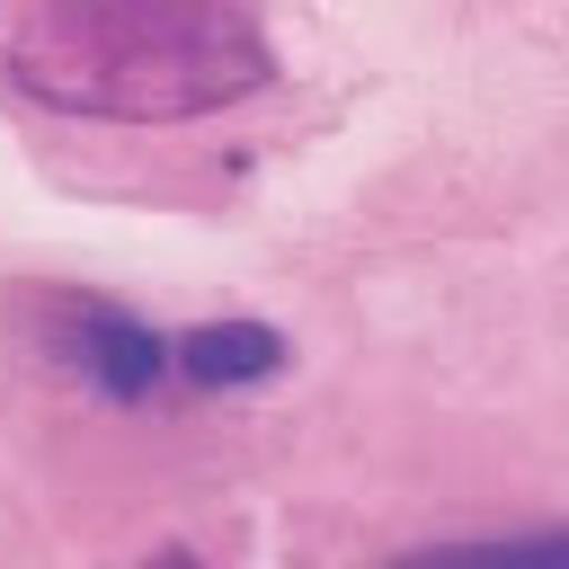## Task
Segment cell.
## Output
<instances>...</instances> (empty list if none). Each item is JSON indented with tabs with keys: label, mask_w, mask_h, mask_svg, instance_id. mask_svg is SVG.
I'll return each mask as SVG.
<instances>
[{
	"label": "cell",
	"mask_w": 569,
	"mask_h": 569,
	"mask_svg": "<svg viewBox=\"0 0 569 569\" xmlns=\"http://www.w3.org/2000/svg\"><path fill=\"white\" fill-rule=\"evenodd\" d=\"M293 347L267 329V320H222V329H187L178 347H169V365L187 373V382H267L276 365H284Z\"/></svg>",
	"instance_id": "cell-3"
},
{
	"label": "cell",
	"mask_w": 569,
	"mask_h": 569,
	"mask_svg": "<svg viewBox=\"0 0 569 569\" xmlns=\"http://www.w3.org/2000/svg\"><path fill=\"white\" fill-rule=\"evenodd\" d=\"M0 71L80 116H196L267 80L258 0H0Z\"/></svg>",
	"instance_id": "cell-1"
},
{
	"label": "cell",
	"mask_w": 569,
	"mask_h": 569,
	"mask_svg": "<svg viewBox=\"0 0 569 569\" xmlns=\"http://www.w3.org/2000/svg\"><path fill=\"white\" fill-rule=\"evenodd\" d=\"M391 569H569L560 533H525V542H445V551H409Z\"/></svg>",
	"instance_id": "cell-4"
},
{
	"label": "cell",
	"mask_w": 569,
	"mask_h": 569,
	"mask_svg": "<svg viewBox=\"0 0 569 569\" xmlns=\"http://www.w3.org/2000/svg\"><path fill=\"white\" fill-rule=\"evenodd\" d=\"M44 356L80 365L107 400H142L160 373H169V338L151 320H133L124 302H98V293H44Z\"/></svg>",
	"instance_id": "cell-2"
},
{
	"label": "cell",
	"mask_w": 569,
	"mask_h": 569,
	"mask_svg": "<svg viewBox=\"0 0 569 569\" xmlns=\"http://www.w3.org/2000/svg\"><path fill=\"white\" fill-rule=\"evenodd\" d=\"M142 569H196V560H187V551H160V560H142Z\"/></svg>",
	"instance_id": "cell-5"
}]
</instances>
